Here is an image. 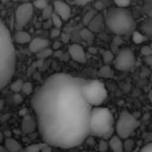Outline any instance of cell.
Returning <instances> with one entry per match:
<instances>
[{
  "mask_svg": "<svg viewBox=\"0 0 152 152\" xmlns=\"http://www.w3.org/2000/svg\"><path fill=\"white\" fill-rule=\"evenodd\" d=\"M80 35H81L82 37H83L85 40H86V41H90V40L93 39V34L91 33L90 30H88V29H86V28L83 29V30L81 31Z\"/></svg>",
  "mask_w": 152,
  "mask_h": 152,
  "instance_id": "obj_26",
  "label": "cell"
},
{
  "mask_svg": "<svg viewBox=\"0 0 152 152\" xmlns=\"http://www.w3.org/2000/svg\"><path fill=\"white\" fill-rule=\"evenodd\" d=\"M32 4L34 7H36L37 9L44 10L45 7L48 6V2H47V0H35Z\"/></svg>",
  "mask_w": 152,
  "mask_h": 152,
  "instance_id": "obj_23",
  "label": "cell"
},
{
  "mask_svg": "<svg viewBox=\"0 0 152 152\" xmlns=\"http://www.w3.org/2000/svg\"><path fill=\"white\" fill-rule=\"evenodd\" d=\"M4 100H0V110H2V108L4 107Z\"/></svg>",
  "mask_w": 152,
  "mask_h": 152,
  "instance_id": "obj_36",
  "label": "cell"
},
{
  "mask_svg": "<svg viewBox=\"0 0 152 152\" xmlns=\"http://www.w3.org/2000/svg\"><path fill=\"white\" fill-rule=\"evenodd\" d=\"M60 34H61V28H55V27L50 32L51 37H57L58 36H60Z\"/></svg>",
  "mask_w": 152,
  "mask_h": 152,
  "instance_id": "obj_30",
  "label": "cell"
},
{
  "mask_svg": "<svg viewBox=\"0 0 152 152\" xmlns=\"http://www.w3.org/2000/svg\"><path fill=\"white\" fill-rule=\"evenodd\" d=\"M45 145L44 143H36V144H31L28 145L26 149H23V151L28 152H37V151H42V149Z\"/></svg>",
  "mask_w": 152,
  "mask_h": 152,
  "instance_id": "obj_20",
  "label": "cell"
},
{
  "mask_svg": "<svg viewBox=\"0 0 152 152\" xmlns=\"http://www.w3.org/2000/svg\"><path fill=\"white\" fill-rule=\"evenodd\" d=\"M49 45V41L45 38L41 37H35L31 39L28 43V50L31 53H37V52L41 51L44 48L48 47Z\"/></svg>",
  "mask_w": 152,
  "mask_h": 152,
  "instance_id": "obj_11",
  "label": "cell"
},
{
  "mask_svg": "<svg viewBox=\"0 0 152 152\" xmlns=\"http://www.w3.org/2000/svg\"><path fill=\"white\" fill-rule=\"evenodd\" d=\"M123 147H124V151H131L134 150V140L129 138H126L125 140H123Z\"/></svg>",
  "mask_w": 152,
  "mask_h": 152,
  "instance_id": "obj_21",
  "label": "cell"
},
{
  "mask_svg": "<svg viewBox=\"0 0 152 152\" xmlns=\"http://www.w3.org/2000/svg\"><path fill=\"white\" fill-rule=\"evenodd\" d=\"M69 55L72 58V60H74L76 62L85 63L86 61V53H85L83 47H81V45H79L77 44L71 45L69 49Z\"/></svg>",
  "mask_w": 152,
  "mask_h": 152,
  "instance_id": "obj_10",
  "label": "cell"
},
{
  "mask_svg": "<svg viewBox=\"0 0 152 152\" xmlns=\"http://www.w3.org/2000/svg\"><path fill=\"white\" fill-rule=\"evenodd\" d=\"M23 121H22V126H21V129L24 133L26 134H28V133H31L34 131L36 126H37V123H36V120H34L30 116L28 115H25L23 116Z\"/></svg>",
  "mask_w": 152,
  "mask_h": 152,
  "instance_id": "obj_14",
  "label": "cell"
},
{
  "mask_svg": "<svg viewBox=\"0 0 152 152\" xmlns=\"http://www.w3.org/2000/svg\"><path fill=\"white\" fill-rule=\"evenodd\" d=\"M61 44L60 42H54L53 43V48L56 50V49H59L61 47Z\"/></svg>",
  "mask_w": 152,
  "mask_h": 152,
  "instance_id": "obj_35",
  "label": "cell"
},
{
  "mask_svg": "<svg viewBox=\"0 0 152 152\" xmlns=\"http://www.w3.org/2000/svg\"><path fill=\"white\" fill-rule=\"evenodd\" d=\"M99 151H109L110 147H109V143H108V140H104V139H101L99 145H98Z\"/></svg>",
  "mask_w": 152,
  "mask_h": 152,
  "instance_id": "obj_25",
  "label": "cell"
},
{
  "mask_svg": "<svg viewBox=\"0 0 152 152\" xmlns=\"http://www.w3.org/2000/svg\"><path fill=\"white\" fill-rule=\"evenodd\" d=\"M115 134V119L112 112L105 107H93L89 119V136L108 140Z\"/></svg>",
  "mask_w": 152,
  "mask_h": 152,
  "instance_id": "obj_3",
  "label": "cell"
},
{
  "mask_svg": "<svg viewBox=\"0 0 152 152\" xmlns=\"http://www.w3.org/2000/svg\"><path fill=\"white\" fill-rule=\"evenodd\" d=\"M93 0H75V3L79 5V6H84V5H86L87 4L91 3Z\"/></svg>",
  "mask_w": 152,
  "mask_h": 152,
  "instance_id": "obj_32",
  "label": "cell"
},
{
  "mask_svg": "<svg viewBox=\"0 0 152 152\" xmlns=\"http://www.w3.org/2000/svg\"><path fill=\"white\" fill-rule=\"evenodd\" d=\"M116 6L118 7H128L131 4V0H114Z\"/></svg>",
  "mask_w": 152,
  "mask_h": 152,
  "instance_id": "obj_27",
  "label": "cell"
},
{
  "mask_svg": "<svg viewBox=\"0 0 152 152\" xmlns=\"http://www.w3.org/2000/svg\"><path fill=\"white\" fill-rule=\"evenodd\" d=\"M37 58H39V59H45V58H48L49 56H51L53 54V50L48 48V47H46V48H44L41 51L37 52Z\"/></svg>",
  "mask_w": 152,
  "mask_h": 152,
  "instance_id": "obj_19",
  "label": "cell"
},
{
  "mask_svg": "<svg viewBox=\"0 0 152 152\" xmlns=\"http://www.w3.org/2000/svg\"><path fill=\"white\" fill-rule=\"evenodd\" d=\"M3 141H4V135H3V134L0 132V143H1Z\"/></svg>",
  "mask_w": 152,
  "mask_h": 152,
  "instance_id": "obj_37",
  "label": "cell"
},
{
  "mask_svg": "<svg viewBox=\"0 0 152 152\" xmlns=\"http://www.w3.org/2000/svg\"><path fill=\"white\" fill-rule=\"evenodd\" d=\"M143 29L146 32V34L148 35V37H151V20H149V21L144 23Z\"/></svg>",
  "mask_w": 152,
  "mask_h": 152,
  "instance_id": "obj_28",
  "label": "cell"
},
{
  "mask_svg": "<svg viewBox=\"0 0 152 152\" xmlns=\"http://www.w3.org/2000/svg\"><path fill=\"white\" fill-rule=\"evenodd\" d=\"M144 61H145V63H146L148 66H151V63H152L151 55H147V56H144Z\"/></svg>",
  "mask_w": 152,
  "mask_h": 152,
  "instance_id": "obj_34",
  "label": "cell"
},
{
  "mask_svg": "<svg viewBox=\"0 0 152 152\" xmlns=\"http://www.w3.org/2000/svg\"><path fill=\"white\" fill-rule=\"evenodd\" d=\"M83 93L92 107L102 105L108 97V92L104 83L98 79L86 80L83 85Z\"/></svg>",
  "mask_w": 152,
  "mask_h": 152,
  "instance_id": "obj_5",
  "label": "cell"
},
{
  "mask_svg": "<svg viewBox=\"0 0 152 152\" xmlns=\"http://www.w3.org/2000/svg\"><path fill=\"white\" fill-rule=\"evenodd\" d=\"M85 79L66 73L46 78L33 93L31 106L44 142L72 149L89 137L92 106L83 93Z\"/></svg>",
  "mask_w": 152,
  "mask_h": 152,
  "instance_id": "obj_1",
  "label": "cell"
},
{
  "mask_svg": "<svg viewBox=\"0 0 152 152\" xmlns=\"http://www.w3.org/2000/svg\"><path fill=\"white\" fill-rule=\"evenodd\" d=\"M4 148L6 151L18 152L23 151L21 144L17 140L11 137H8L4 140Z\"/></svg>",
  "mask_w": 152,
  "mask_h": 152,
  "instance_id": "obj_13",
  "label": "cell"
},
{
  "mask_svg": "<svg viewBox=\"0 0 152 152\" xmlns=\"http://www.w3.org/2000/svg\"><path fill=\"white\" fill-rule=\"evenodd\" d=\"M34 12V6L30 3L24 2L19 5L15 11V28L16 29H22L30 20Z\"/></svg>",
  "mask_w": 152,
  "mask_h": 152,
  "instance_id": "obj_8",
  "label": "cell"
},
{
  "mask_svg": "<svg viewBox=\"0 0 152 152\" xmlns=\"http://www.w3.org/2000/svg\"><path fill=\"white\" fill-rule=\"evenodd\" d=\"M132 37H133L134 42L135 44H138V45L142 44V43L146 40V37H145V36H143L141 32L135 31V30H134V31L132 32Z\"/></svg>",
  "mask_w": 152,
  "mask_h": 152,
  "instance_id": "obj_16",
  "label": "cell"
},
{
  "mask_svg": "<svg viewBox=\"0 0 152 152\" xmlns=\"http://www.w3.org/2000/svg\"><path fill=\"white\" fill-rule=\"evenodd\" d=\"M141 151L142 152H151L152 151V144L151 143H149V144H146L145 146H143V147L141 149Z\"/></svg>",
  "mask_w": 152,
  "mask_h": 152,
  "instance_id": "obj_33",
  "label": "cell"
},
{
  "mask_svg": "<svg viewBox=\"0 0 152 152\" xmlns=\"http://www.w3.org/2000/svg\"><path fill=\"white\" fill-rule=\"evenodd\" d=\"M22 85H23V81L21 79H16L15 81H13L12 84H11V90L15 94V93H20L21 91V87H22Z\"/></svg>",
  "mask_w": 152,
  "mask_h": 152,
  "instance_id": "obj_18",
  "label": "cell"
},
{
  "mask_svg": "<svg viewBox=\"0 0 152 152\" xmlns=\"http://www.w3.org/2000/svg\"><path fill=\"white\" fill-rule=\"evenodd\" d=\"M105 24L113 34L126 36L132 33L135 28L133 13L126 7L113 6L106 11Z\"/></svg>",
  "mask_w": 152,
  "mask_h": 152,
  "instance_id": "obj_4",
  "label": "cell"
},
{
  "mask_svg": "<svg viewBox=\"0 0 152 152\" xmlns=\"http://www.w3.org/2000/svg\"><path fill=\"white\" fill-rule=\"evenodd\" d=\"M102 57H103L104 62H105L106 64H110V62L113 61V59H114V55L111 53L110 51H105V52L103 53Z\"/></svg>",
  "mask_w": 152,
  "mask_h": 152,
  "instance_id": "obj_24",
  "label": "cell"
},
{
  "mask_svg": "<svg viewBox=\"0 0 152 152\" xmlns=\"http://www.w3.org/2000/svg\"><path fill=\"white\" fill-rule=\"evenodd\" d=\"M108 143L110 149H111L115 152H122L124 151L123 147V140L117 134H113L108 139Z\"/></svg>",
  "mask_w": 152,
  "mask_h": 152,
  "instance_id": "obj_12",
  "label": "cell"
},
{
  "mask_svg": "<svg viewBox=\"0 0 152 152\" xmlns=\"http://www.w3.org/2000/svg\"><path fill=\"white\" fill-rule=\"evenodd\" d=\"M33 91H34V86L30 82H23L20 93H22L26 95H29V94H33Z\"/></svg>",
  "mask_w": 152,
  "mask_h": 152,
  "instance_id": "obj_17",
  "label": "cell"
},
{
  "mask_svg": "<svg viewBox=\"0 0 152 152\" xmlns=\"http://www.w3.org/2000/svg\"><path fill=\"white\" fill-rule=\"evenodd\" d=\"M114 67L119 71H129L135 64V55L132 49L128 47L121 48L113 59Z\"/></svg>",
  "mask_w": 152,
  "mask_h": 152,
  "instance_id": "obj_7",
  "label": "cell"
},
{
  "mask_svg": "<svg viewBox=\"0 0 152 152\" xmlns=\"http://www.w3.org/2000/svg\"><path fill=\"white\" fill-rule=\"evenodd\" d=\"M142 53L144 55V56H147V55H151L152 54V49L150 45H144L142 48Z\"/></svg>",
  "mask_w": 152,
  "mask_h": 152,
  "instance_id": "obj_29",
  "label": "cell"
},
{
  "mask_svg": "<svg viewBox=\"0 0 152 152\" xmlns=\"http://www.w3.org/2000/svg\"><path fill=\"white\" fill-rule=\"evenodd\" d=\"M53 8L62 20H68L71 15V9L68 4L61 0H53Z\"/></svg>",
  "mask_w": 152,
  "mask_h": 152,
  "instance_id": "obj_9",
  "label": "cell"
},
{
  "mask_svg": "<svg viewBox=\"0 0 152 152\" xmlns=\"http://www.w3.org/2000/svg\"><path fill=\"white\" fill-rule=\"evenodd\" d=\"M51 18H52V21H53V24L55 28H61L62 27V19L57 14V13H53L51 14Z\"/></svg>",
  "mask_w": 152,
  "mask_h": 152,
  "instance_id": "obj_22",
  "label": "cell"
},
{
  "mask_svg": "<svg viewBox=\"0 0 152 152\" xmlns=\"http://www.w3.org/2000/svg\"><path fill=\"white\" fill-rule=\"evenodd\" d=\"M30 40V35L28 32L23 31L22 29H18L14 34V41L18 44H28Z\"/></svg>",
  "mask_w": 152,
  "mask_h": 152,
  "instance_id": "obj_15",
  "label": "cell"
},
{
  "mask_svg": "<svg viewBox=\"0 0 152 152\" xmlns=\"http://www.w3.org/2000/svg\"><path fill=\"white\" fill-rule=\"evenodd\" d=\"M13 100H14V102L16 104H20L22 102V101H23V98H22V95L20 93H15Z\"/></svg>",
  "mask_w": 152,
  "mask_h": 152,
  "instance_id": "obj_31",
  "label": "cell"
},
{
  "mask_svg": "<svg viewBox=\"0 0 152 152\" xmlns=\"http://www.w3.org/2000/svg\"><path fill=\"white\" fill-rule=\"evenodd\" d=\"M140 121L129 111H123L117 123H115V132L122 140L129 138L139 127Z\"/></svg>",
  "mask_w": 152,
  "mask_h": 152,
  "instance_id": "obj_6",
  "label": "cell"
},
{
  "mask_svg": "<svg viewBox=\"0 0 152 152\" xmlns=\"http://www.w3.org/2000/svg\"><path fill=\"white\" fill-rule=\"evenodd\" d=\"M15 66L16 53L13 40L8 28L0 19V91L12 80Z\"/></svg>",
  "mask_w": 152,
  "mask_h": 152,
  "instance_id": "obj_2",
  "label": "cell"
}]
</instances>
